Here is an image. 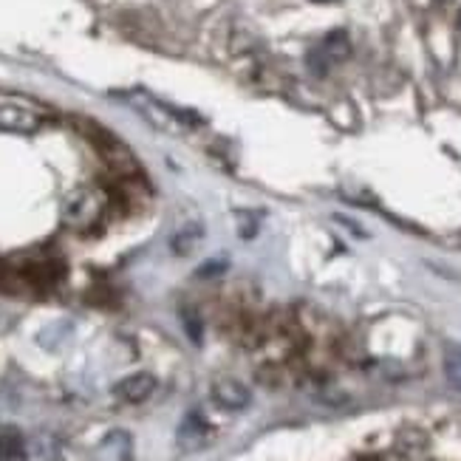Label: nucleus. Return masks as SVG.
<instances>
[{
  "mask_svg": "<svg viewBox=\"0 0 461 461\" xmlns=\"http://www.w3.org/2000/svg\"><path fill=\"white\" fill-rule=\"evenodd\" d=\"M348 55H351V40H348V31H343V29H334V31H329L326 38H323V43L317 46L312 55H309V65H312V71L314 74H326L329 71V65H334V63H343V60H348Z\"/></svg>",
  "mask_w": 461,
  "mask_h": 461,
  "instance_id": "nucleus-1",
  "label": "nucleus"
},
{
  "mask_svg": "<svg viewBox=\"0 0 461 461\" xmlns=\"http://www.w3.org/2000/svg\"><path fill=\"white\" fill-rule=\"evenodd\" d=\"M99 212H102V196L94 190H82L74 192L65 204V221L71 226H91L99 221Z\"/></svg>",
  "mask_w": 461,
  "mask_h": 461,
  "instance_id": "nucleus-2",
  "label": "nucleus"
},
{
  "mask_svg": "<svg viewBox=\"0 0 461 461\" xmlns=\"http://www.w3.org/2000/svg\"><path fill=\"white\" fill-rule=\"evenodd\" d=\"M40 128L38 111L26 108L23 102L0 99V131H14V133H31Z\"/></svg>",
  "mask_w": 461,
  "mask_h": 461,
  "instance_id": "nucleus-3",
  "label": "nucleus"
},
{
  "mask_svg": "<svg viewBox=\"0 0 461 461\" xmlns=\"http://www.w3.org/2000/svg\"><path fill=\"white\" fill-rule=\"evenodd\" d=\"M212 399H216L224 411H243V407L252 402V394L241 380L221 377L212 382Z\"/></svg>",
  "mask_w": 461,
  "mask_h": 461,
  "instance_id": "nucleus-4",
  "label": "nucleus"
},
{
  "mask_svg": "<svg viewBox=\"0 0 461 461\" xmlns=\"http://www.w3.org/2000/svg\"><path fill=\"white\" fill-rule=\"evenodd\" d=\"M156 391V377L148 374V371H139V374H131L125 377L119 385H116V397L122 402H131V405H139L150 399V394Z\"/></svg>",
  "mask_w": 461,
  "mask_h": 461,
  "instance_id": "nucleus-5",
  "label": "nucleus"
},
{
  "mask_svg": "<svg viewBox=\"0 0 461 461\" xmlns=\"http://www.w3.org/2000/svg\"><path fill=\"white\" fill-rule=\"evenodd\" d=\"M26 461H60V441L51 433H34L23 441Z\"/></svg>",
  "mask_w": 461,
  "mask_h": 461,
  "instance_id": "nucleus-6",
  "label": "nucleus"
},
{
  "mask_svg": "<svg viewBox=\"0 0 461 461\" xmlns=\"http://www.w3.org/2000/svg\"><path fill=\"white\" fill-rule=\"evenodd\" d=\"M207 439H209V424L199 414H190L179 428V445L184 450H196L207 445Z\"/></svg>",
  "mask_w": 461,
  "mask_h": 461,
  "instance_id": "nucleus-7",
  "label": "nucleus"
},
{
  "mask_svg": "<svg viewBox=\"0 0 461 461\" xmlns=\"http://www.w3.org/2000/svg\"><path fill=\"white\" fill-rule=\"evenodd\" d=\"M201 235H204V229L201 224H190L184 229H179L173 238H170V250L175 255H190V252H196V246L201 243Z\"/></svg>",
  "mask_w": 461,
  "mask_h": 461,
  "instance_id": "nucleus-8",
  "label": "nucleus"
},
{
  "mask_svg": "<svg viewBox=\"0 0 461 461\" xmlns=\"http://www.w3.org/2000/svg\"><path fill=\"white\" fill-rule=\"evenodd\" d=\"M445 374H448V382L461 391V348H450L448 357H445Z\"/></svg>",
  "mask_w": 461,
  "mask_h": 461,
  "instance_id": "nucleus-9",
  "label": "nucleus"
},
{
  "mask_svg": "<svg viewBox=\"0 0 461 461\" xmlns=\"http://www.w3.org/2000/svg\"><path fill=\"white\" fill-rule=\"evenodd\" d=\"M241 221H238V233H241V238H252L255 233H258V218L252 216V212H243V216H238Z\"/></svg>",
  "mask_w": 461,
  "mask_h": 461,
  "instance_id": "nucleus-10",
  "label": "nucleus"
},
{
  "mask_svg": "<svg viewBox=\"0 0 461 461\" xmlns=\"http://www.w3.org/2000/svg\"><path fill=\"white\" fill-rule=\"evenodd\" d=\"M226 269V260H207V266L199 269V277H209V275H221Z\"/></svg>",
  "mask_w": 461,
  "mask_h": 461,
  "instance_id": "nucleus-11",
  "label": "nucleus"
},
{
  "mask_svg": "<svg viewBox=\"0 0 461 461\" xmlns=\"http://www.w3.org/2000/svg\"><path fill=\"white\" fill-rule=\"evenodd\" d=\"M314 4H331V0H314Z\"/></svg>",
  "mask_w": 461,
  "mask_h": 461,
  "instance_id": "nucleus-12",
  "label": "nucleus"
},
{
  "mask_svg": "<svg viewBox=\"0 0 461 461\" xmlns=\"http://www.w3.org/2000/svg\"><path fill=\"white\" fill-rule=\"evenodd\" d=\"M458 26H461V14H458Z\"/></svg>",
  "mask_w": 461,
  "mask_h": 461,
  "instance_id": "nucleus-13",
  "label": "nucleus"
}]
</instances>
